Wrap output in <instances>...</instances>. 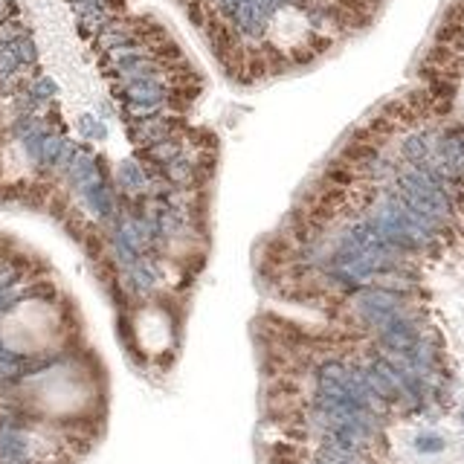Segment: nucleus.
<instances>
[{"instance_id": "nucleus-1", "label": "nucleus", "mask_w": 464, "mask_h": 464, "mask_svg": "<svg viewBox=\"0 0 464 464\" xmlns=\"http://www.w3.org/2000/svg\"><path fill=\"white\" fill-rule=\"evenodd\" d=\"M302 33H305V18L299 12H282V15H276L273 23H270L273 41L282 44V47H296L302 41Z\"/></svg>"}]
</instances>
